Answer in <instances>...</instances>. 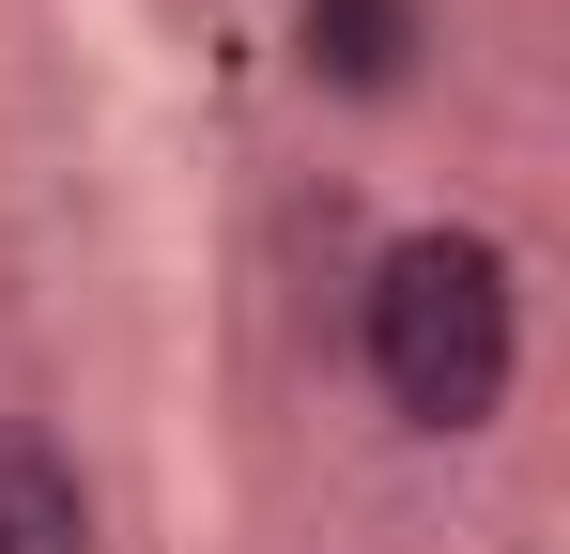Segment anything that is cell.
I'll list each match as a JSON object with an SVG mask.
<instances>
[{
	"instance_id": "obj_1",
	"label": "cell",
	"mask_w": 570,
	"mask_h": 554,
	"mask_svg": "<svg viewBox=\"0 0 570 554\" xmlns=\"http://www.w3.org/2000/svg\"><path fill=\"white\" fill-rule=\"evenodd\" d=\"M355 369H371L385 432L416 447H478L524 385V263L478 231V216H416L385 231L355 277Z\"/></svg>"
},
{
	"instance_id": "obj_2",
	"label": "cell",
	"mask_w": 570,
	"mask_h": 554,
	"mask_svg": "<svg viewBox=\"0 0 570 554\" xmlns=\"http://www.w3.org/2000/svg\"><path fill=\"white\" fill-rule=\"evenodd\" d=\"M293 47H308V78L340 92V108H385V92H416L432 0H308V16H293Z\"/></svg>"
},
{
	"instance_id": "obj_3",
	"label": "cell",
	"mask_w": 570,
	"mask_h": 554,
	"mask_svg": "<svg viewBox=\"0 0 570 554\" xmlns=\"http://www.w3.org/2000/svg\"><path fill=\"white\" fill-rule=\"evenodd\" d=\"M94 477L47 416H0V554H94Z\"/></svg>"
}]
</instances>
